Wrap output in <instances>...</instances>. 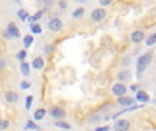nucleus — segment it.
Segmentation results:
<instances>
[{
    "label": "nucleus",
    "instance_id": "obj_29",
    "mask_svg": "<svg viewBox=\"0 0 156 131\" xmlns=\"http://www.w3.org/2000/svg\"><path fill=\"white\" fill-rule=\"evenodd\" d=\"M5 66H7V62L4 59H0V70H4Z\"/></svg>",
    "mask_w": 156,
    "mask_h": 131
},
{
    "label": "nucleus",
    "instance_id": "obj_25",
    "mask_svg": "<svg viewBox=\"0 0 156 131\" xmlns=\"http://www.w3.org/2000/svg\"><path fill=\"white\" fill-rule=\"evenodd\" d=\"M10 127V122L5 119H0V130H5Z\"/></svg>",
    "mask_w": 156,
    "mask_h": 131
},
{
    "label": "nucleus",
    "instance_id": "obj_18",
    "mask_svg": "<svg viewBox=\"0 0 156 131\" xmlns=\"http://www.w3.org/2000/svg\"><path fill=\"white\" fill-rule=\"evenodd\" d=\"M83 14H85V8H83V7H78V8H76V10L73 11L71 16H73V18H76V19H78V18H81V16H83Z\"/></svg>",
    "mask_w": 156,
    "mask_h": 131
},
{
    "label": "nucleus",
    "instance_id": "obj_12",
    "mask_svg": "<svg viewBox=\"0 0 156 131\" xmlns=\"http://www.w3.org/2000/svg\"><path fill=\"white\" fill-rule=\"evenodd\" d=\"M136 100L137 101H141V102H148L149 101V94L147 93V91H137V96H136Z\"/></svg>",
    "mask_w": 156,
    "mask_h": 131
},
{
    "label": "nucleus",
    "instance_id": "obj_13",
    "mask_svg": "<svg viewBox=\"0 0 156 131\" xmlns=\"http://www.w3.org/2000/svg\"><path fill=\"white\" fill-rule=\"evenodd\" d=\"M118 104L123 105V107H129V105L133 104V98H132V97H127V96L119 97V98H118Z\"/></svg>",
    "mask_w": 156,
    "mask_h": 131
},
{
    "label": "nucleus",
    "instance_id": "obj_30",
    "mask_svg": "<svg viewBox=\"0 0 156 131\" xmlns=\"http://www.w3.org/2000/svg\"><path fill=\"white\" fill-rule=\"evenodd\" d=\"M111 4V0H100V5H110Z\"/></svg>",
    "mask_w": 156,
    "mask_h": 131
},
{
    "label": "nucleus",
    "instance_id": "obj_26",
    "mask_svg": "<svg viewBox=\"0 0 156 131\" xmlns=\"http://www.w3.org/2000/svg\"><path fill=\"white\" fill-rule=\"evenodd\" d=\"M33 98H34L33 96H27V97H26V102H25V107H26V109H27V111H29V109H30V107H32V104H33Z\"/></svg>",
    "mask_w": 156,
    "mask_h": 131
},
{
    "label": "nucleus",
    "instance_id": "obj_7",
    "mask_svg": "<svg viewBox=\"0 0 156 131\" xmlns=\"http://www.w3.org/2000/svg\"><path fill=\"white\" fill-rule=\"evenodd\" d=\"M4 98H5V101L10 102V104H16V102L19 101V94L14 90H8L4 93Z\"/></svg>",
    "mask_w": 156,
    "mask_h": 131
},
{
    "label": "nucleus",
    "instance_id": "obj_28",
    "mask_svg": "<svg viewBox=\"0 0 156 131\" xmlns=\"http://www.w3.org/2000/svg\"><path fill=\"white\" fill-rule=\"evenodd\" d=\"M27 129H32V130H38V127L36 126V124L33 123L32 120H30V122H27Z\"/></svg>",
    "mask_w": 156,
    "mask_h": 131
},
{
    "label": "nucleus",
    "instance_id": "obj_24",
    "mask_svg": "<svg viewBox=\"0 0 156 131\" xmlns=\"http://www.w3.org/2000/svg\"><path fill=\"white\" fill-rule=\"evenodd\" d=\"M19 86H21L22 90H27V89H30V86H32V83L29 82V81H21V83H19Z\"/></svg>",
    "mask_w": 156,
    "mask_h": 131
},
{
    "label": "nucleus",
    "instance_id": "obj_2",
    "mask_svg": "<svg viewBox=\"0 0 156 131\" xmlns=\"http://www.w3.org/2000/svg\"><path fill=\"white\" fill-rule=\"evenodd\" d=\"M4 37L5 38H19L21 37V32H19L18 26L14 22H10L7 25V30L4 32Z\"/></svg>",
    "mask_w": 156,
    "mask_h": 131
},
{
    "label": "nucleus",
    "instance_id": "obj_31",
    "mask_svg": "<svg viewBox=\"0 0 156 131\" xmlns=\"http://www.w3.org/2000/svg\"><path fill=\"white\" fill-rule=\"evenodd\" d=\"M108 130H110V127L105 126V127H97V129L94 130V131H108Z\"/></svg>",
    "mask_w": 156,
    "mask_h": 131
},
{
    "label": "nucleus",
    "instance_id": "obj_19",
    "mask_svg": "<svg viewBox=\"0 0 156 131\" xmlns=\"http://www.w3.org/2000/svg\"><path fill=\"white\" fill-rule=\"evenodd\" d=\"M16 15H18V18H21V21H27V18H29V12L25 8H21V10L16 11Z\"/></svg>",
    "mask_w": 156,
    "mask_h": 131
},
{
    "label": "nucleus",
    "instance_id": "obj_16",
    "mask_svg": "<svg viewBox=\"0 0 156 131\" xmlns=\"http://www.w3.org/2000/svg\"><path fill=\"white\" fill-rule=\"evenodd\" d=\"M33 43H34V37H33V34H26L23 37V47H25V48L32 47Z\"/></svg>",
    "mask_w": 156,
    "mask_h": 131
},
{
    "label": "nucleus",
    "instance_id": "obj_10",
    "mask_svg": "<svg viewBox=\"0 0 156 131\" xmlns=\"http://www.w3.org/2000/svg\"><path fill=\"white\" fill-rule=\"evenodd\" d=\"M130 40H132V43H134V44L141 43V41L144 40V33L141 32V30H134V32L132 33V36H130Z\"/></svg>",
    "mask_w": 156,
    "mask_h": 131
},
{
    "label": "nucleus",
    "instance_id": "obj_1",
    "mask_svg": "<svg viewBox=\"0 0 156 131\" xmlns=\"http://www.w3.org/2000/svg\"><path fill=\"white\" fill-rule=\"evenodd\" d=\"M151 60H152V53H147V55L140 56L137 60V71L144 72L149 67V64H151Z\"/></svg>",
    "mask_w": 156,
    "mask_h": 131
},
{
    "label": "nucleus",
    "instance_id": "obj_32",
    "mask_svg": "<svg viewBox=\"0 0 156 131\" xmlns=\"http://www.w3.org/2000/svg\"><path fill=\"white\" fill-rule=\"evenodd\" d=\"M67 7V2H59V8H66Z\"/></svg>",
    "mask_w": 156,
    "mask_h": 131
},
{
    "label": "nucleus",
    "instance_id": "obj_21",
    "mask_svg": "<svg viewBox=\"0 0 156 131\" xmlns=\"http://www.w3.org/2000/svg\"><path fill=\"white\" fill-rule=\"evenodd\" d=\"M156 44V33H154V34H151L148 38H147V45L148 47H152Z\"/></svg>",
    "mask_w": 156,
    "mask_h": 131
},
{
    "label": "nucleus",
    "instance_id": "obj_6",
    "mask_svg": "<svg viewBox=\"0 0 156 131\" xmlns=\"http://www.w3.org/2000/svg\"><path fill=\"white\" fill-rule=\"evenodd\" d=\"M49 115L54 119H63L66 118V111L60 107H52L51 111H49Z\"/></svg>",
    "mask_w": 156,
    "mask_h": 131
},
{
    "label": "nucleus",
    "instance_id": "obj_5",
    "mask_svg": "<svg viewBox=\"0 0 156 131\" xmlns=\"http://www.w3.org/2000/svg\"><path fill=\"white\" fill-rule=\"evenodd\" d=\"M114 130L115 131H129L130 130V122L127 119H119L114 124Z\"/></svg>",
    "mask_w": 156,
    "mask_h": 131
},
{
    "label": "nucleus",
    "instance_id": "obj_33",
    "mask_svg": "<svg viewBox=\"0 0 156 131\" xmlns=\"http://www.w3.org/2000/svg\"><path fill=\"white\" fill-rule=\"evenodd\" d=\"M130 90H132V91L138 90V86H137V85H132V86H130Z\"/></svg>",
    "mask_w": 156,
    "mask_h": 131
},
{
    "label": "nucleus",
    "instance_id": "obj_22",
    "mask_svg": "<svg viewBox=\"0 0 156 131\" xmlns=\"http://www.w3.org/2000/svg\"><path fill=\"white\" fill-rule=\"evenodd\" d=\"M26 55H27L26 49H22V51H19L18 53H16V59L21 60V62H25V59H26Z\"/></svg>",
    "mask_w": 156,
    "mask_h": 131
},
{
    "label": "nucleus",
    "instance_id": "obj_11",
    "mask_svg": "<svg viewBox=\"0 0 156 131\" xmlns=\"http://www.w3.org/2000/svg\"><path fill=\"white\" fill-rule=\"evenodd\" d=\"M45 115H47V109H44V108H38V109H36L34 115H33V119H34L36 122H40L45 118Z\"/></svg>",
    "mask_w": 156,
    "mask_h": 131
},
{
    "label": "nucleus",
    "instance_id": "obj_14",
    "mask_svg": "<svg viewBox=\"0 0 156 131\" xmlns=\"http://www.w3.org/2000/svg\"><path fill=\"white\" fill-rule=\"evenodd\" d=\"M43 15H44V10H38L37 12L34 14V15L29 16V18H27V21H29L30 25H33V23H36V21H38V19H40Z\"/></svg>",
    "mask_w": 156,
    "mask_h": 131
},
{
    "label": "nucleus",
    "instance_id": "obj_15",
    "mask_svg": "<svg viewBox=\"0 0 156 131\" xmlns=\"http://www.w3.org/2000/svg\"><path fill=\"white\" fill-rule=\"evenodd\" d=\"M19 70H21V72L25 75V77H27L30 72V64L26 62H21V66H19Z\"/></svg>",
    "mask_w": 156,
    "mask_h": 131
},
{
    "label": "nucleus",
    "instance_id": "obj_17",
    "mask_svg": "<svg viewBox=\"0 0 156 131\" xmlns=\"http://www.w3.org/2000/svg\"><path fill=\"white\" fill-rule=\"evenodd\" d=\"M55 127H58V129H62V130H70L71 126L67 123V122L65 120H56L55 122Z\"/></svg>",
    "mask_w": 156,
    "mask_h": 131
},
{
    "label": "nucleus",
    "instance_id": "obj_27",
    "mask_svg": "<svg viewBox=\"0 0 156 131\" xmlns=\"http://www.w3.org/2000/svg\"><path fill=\"white\" fill-rule=\"evenodd\" d=\"M44 51H45V53H48V55H49V53H52V52L55 51V47H54V45H47Z\"/></svg>",
    "mask_w": 156,
    "mask_h": 131
},
{
    "label": "nucleus",
    "instance_id": "obj_20",
    "mask_svg": "<svg viewBox=\"0 0 156 131\" xmlns=\"http://www.w3.org/2000/svg\"><path fill=\"white\" fill-rule=\"evenodd\" d=\"M30 32H32V34H40V33H43V29H41V26L36 22V23L30 25Z\"/></svg>",
    "mask_w": 156,
    "mask_h": 131
},
{
    "label": "nucleus",
    "instance_id": "obj_4",
    "mask_svg": "<svg viewBox=\"0 0 156 131\" xmlns=\"http://www.w3.org/2000/svg\"><path fill=\"white\" fill-rule=\"evenodd\" d=\"M63 27V22L60 18H52L51 21L48 22V29L51 30V32L56 33V32H60Z\"/></svg>",
    "mask_w": 156,
    "mask_h": 131
},
{
    "label": "nucleus",
    "instance_id": "obj_23",
    "mask_svg": "<svg viewBox=\"0 0 156 131\" xmlns=\"http://www.w3.org/2000/svg\"><path fill=\"white\" fill-rule=\"evenodd\" d=\"M129 71H122V72H119L118 74V79H121V81H127L129 79Z\"/></svg>",
    "mask_w": 156,
    "mask_h": 131
},
{
    "label": "nucleus",
    "instance_id": "obj_8",
    "mask_svg": "<svg viewBox=\"0 0 156 131\" xmlns=\"http://www.w3.org/2000/svg\"><path fill=\"white\" fill-rule=\"evenodd\" d=\"M126 91H127V88L123 83H115V85L112 86V93L118 97H123L125 94H126Z\"/></svg>",
    "mask_w": 156,
    "mask_h": 131
},
{
    "label": "nucleus",
    "instance_id": "obj_3",
    "mask_svg": "<svg viewBox=\"0 0 156 131\" xmlns=\"http://www.w3.org/2000/svg\"><path fill=\"white\" fill-rule=\"evenodd\" d=\"M105 15H107V11H105L103 7H100V8H94V10L92 11L90 18L93 22H101L103 19L105 18Z\"/></svg>",
    "mask_w": 156,
    "mask_h": 131
},
{
    "label": "nucleus",
    "instance_id": "obj_9",
    "mask_svg": "<svg viewBox=\"0 0 156 131\" xmlns=\"http://www.w3.org/2000/svg\"><path fill=\"white\" fill-rule=\"evenodd\" d=\"M44 64H45V62H44V59L41 56H37V57H34L33 59V62H32V64H30V67H32L33 70H43L44 68Z\"/></svg>",
    "mask_w": 156,
    "mask_h": 131
}]
</instances>
